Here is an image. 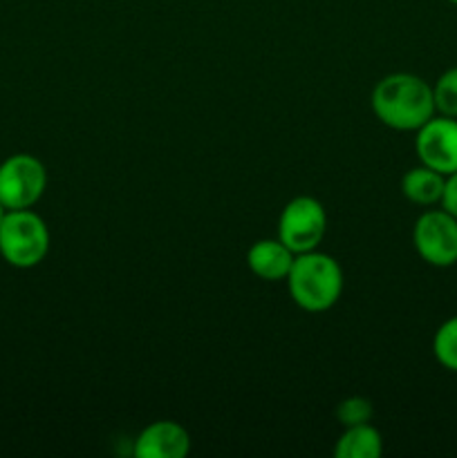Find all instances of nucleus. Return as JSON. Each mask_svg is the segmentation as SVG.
<instances>
[{
  "instance_id": "4",
  "label": "nucleus",
  "mask_w": 457,
  "mask_h": 458,
  "mask_svg": "<svg viewBox=\"0 0 457 458\" xmlns=\"http://www.w3.org/2000/svg\"><path fill=\"white\" fill-rule=\"evenodd\" d=\"M47 191V168L30 152L9 155L0 164V201L7 210L34 208Z\"/></svg>"
},
{
  "instance_id": "1",
  "label": "nucleus",
  "mask_w": 457,
  "mask_h": 458,
  "mask_svg": "<svg viewBox=\"0 0 457 458\" xmlns=\"http://www.w3.org/2000/svg\"><path fill=\"white\" fill-rule=\"evenodd\" d=\"M370 107L376 119L397 132H417L437 114L433 85L410 72H394L375 85Z\"/></svg>"
},
{
  "instance_id": "9",
  "label": "nucleus",
  "mask_w": 457,
  "mask_h": 458,
  "mask_svg": "<svg viewBox=\"0 0 457 458\" xmlns=\"http://www.w3.org/2000/svg\"><path fill=\"white\" fill-rule=\"evenodd\" d=\"M296 253L289 246L282 244L278 237L273 240H258L246 250V267L255 277L264 282L287 280L294 264Z\"/></svg>"
},
{
  "instance_id": "15",
  "label": "nucleus",
  "mask_w": 457,
  "mask_h": 458,
  "mask_svg": "<svg viewBox=\"0 0 457 458\" xmlns=\"http://www.w3.org/2000/svg\"><path fill=\"white\" fill-rule=\"evenodd\" d=\"M439 206H442L444 210H448L453 217H457V170L446 177V183H444V195H442V201H439Z\"/></svg>"
},
{
  "instance_id": "14",
  "label": "nucleus",
  "mask_w": 457,
  "mask_h": 458,
  "mask_svg": "<svg viewBox=\"0 0 457 458\" xmlns=\"http://www.w3.org/2000/svg\"><path fill=\"white\" fill-rule=\"evenodd\" d=\"M372 416H375L372 401H367V398L363 396H349L336 405V420H339L343 428H354V425L370 423Z\"/></svg>"
},
{
  "instance_id": "6",
  "label": "nucleus",
  "mask_w": 457,
  "mask_h": 458,
  "mask_svg": "<svg viewBox=\"0 0 457 458\" xmlns=\"http://www.w3.org/2000/svg\"><path fill=\"white\" fill-rule=\"evenodd\" d=\"M412 244L417 255L435 268H451L457 264V217L448 210L428 208L412 226Z\"/></svg>"
},
{
  "instance_id": "12",
  "label": "nucleus",
  "mask_w": 457,
  "mask_h": 458,
  "mask_svg": "<svg viewBox=\"0 0 457 458\" xmlns=\"http://www.w3.org/2000/svg\"><path fill=\"white\" fill-rule=\"evenodd\" d=\"M433 356L444 369L457 374V316L437 327L433 335Z\"/></svg>"
},
{
  "instance_id": "5",
  "label": "nucleus",
  "mask_w": 457,
  "mask_h": 458,
  "mask_svg": "<svg viewBox=\"0 0 457 458\" xmlns=\"http://www.w3.org/2000/svg\"><path fill=\"white\" fill-rule=\"evenodd\" d=\"M327 233L325 206L316 197H294L278 217V240L296 255L316 250Z\"/></svg>"
},
{
  "instance_id": "10",
  "label": "nucleus",
  "mask_w": 457,
  "mask_h": 458,
  "mask_svg": "<svg viewBox=\"0 0 457 458\" xmlns=\"http://www.w3.org/2000/svg\"><path fill=\"white\" fill-rule=\"evenodd\" d=\"M444 183H446V177L442 173L419 164L401 177V195L412 204L430 208L442 201Z\"/></svg>"
},
{
  "instance_id": "7",
  "label": "nucleus",
  "mask_w": 457,
  "mask_h": 458,
  "mask_svg": "<svg viewBox=\"0 0 457 458\" xmlns=\"http://www.w3.org/2000/svg\"><path fill=\"white\" fill-rule=\"evenodd\" d=\"M415 137V152L419 164L437 170L444 177L457 170V119L435 114L426 121Z\"/></svg>"
},
{
  "instance_id": "3",
  "label": "nucleus",
  "mask_w": 457,
  "mask_h": 458,
  "mask_svg": "<svg viewBox=\"0 0 457 458\" xmlns=\"http://www.w3.org/2000/svg\"><path fill=\"white\" fill-rule=\"evenodd\" d=\"M49 228L45 219L31 208L7 210L0 222V258L13 268H34L47 258Z\"/></svg>"
},
{
  "instance_id": "16",
  "label": "nucleus",
  "mask_w": 457,
  "mask_h": 458,
  "mask_svg": "<svg viewBox=\"0 0 457 458\" xmlns=\"http://www.w3.org/2000/svg\"><path fill=\"white\" fill-rule=\"evenodd\" d=\"M7 215V208L3 206V201H0V222H3V217Z\"/></svg>"
},
{
  "instance_id": "11",
  "label": "nucleus",
  "mask_w": 457,
  "mask_h": 458,
  "mask_svg": "<svg viewBox=\"0 0 457 458\" xmlns=\"http://www.w3.org/2000/svg\"><path fill=\"white\" fill-rule=\"evenodd\" d=\"M384 454V438L372 423L343 428L334 445L336 458H381Z\"/></svg>"
},
{
  "instance_id": "2",
  "label": "nucleus",
  "mask_w": 457,
  "mask_h": 458,
  "mask_svg": "<svg viewBox=\"0 0 457 458\" xmlns=\"http://www.w3.org/2000/svg\"><path fill=\"white\" fill-rule=\"evenodd\" d=\"M285 282L296 307L307 313H323L341 300L345 277L341 264L316 249L296 255Z\"/></svg>"
},
{
  "instance_id": "8",
  "label": "nucleus",
  "mask_w": 457,
  "mask_h": 458,
  "mask_svg": "<svg viewBox=\"0 0 457 458\" xmlns=\"http://www.w3.org/2000/svg\"><path fill=\"white\" fill-rule=\"evenodd\" d=\"M133 452L137 458H184L191 452V437L175 420H157L139 432Z\"/></svg>"
},
{
  "instance_id": "17",
  "label": "nucleus",
  "mask_w": 457,
  "mask_h": 458,
  "mask_svg": "<svg viewBox=\"0 0 457 458\" xmlns=\"http://www.w3.org/2000/svg\"><path fill=\"white\" fill-rule=\"evenodd\" d=\"M446 3H451V4H457V0H446Z\"/></svg>"
},
{
  "instance_id": "13",
  "label": "nucleus",
  "mask_w": 457,
  "mask_h": 458,
  "mask_svg": "<svg viewBox=\"0 0 457 458\" xmlns=\"http://www.w3.org/2000/svg\"><path fill=\"white\" fill-rule=\"evenodd\" d=\"M435 110L437 114L455 116L457 119V65L448 67L433 85Z\"/></svg>"
}]
</instances>
